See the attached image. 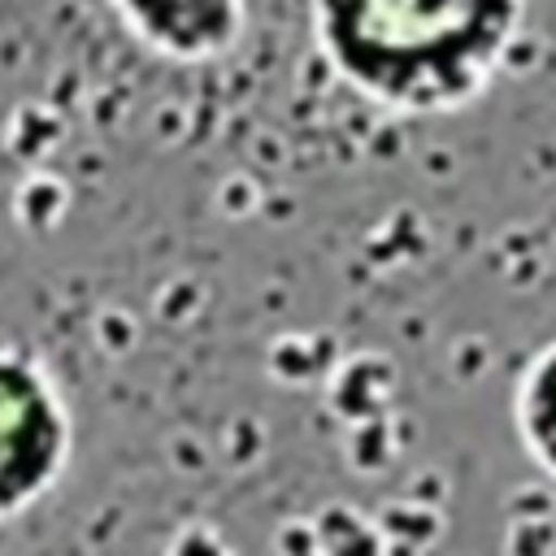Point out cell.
I'll list each match as a JSON object with an SVG mask.
<instances>
[{"label": "cell", "instance_id": "2", "mask_svg": "<svg viewBox=\"0 0 556 556\" xmlns=\"http://www.w3.org/2000/svg\"><path fill=\"white\" fill-rule=\"evenodd\" d=\"M74 456V417L48 365L0 343V526L43 504Z\"/></svg>", "mask_w": 556, "mask_h": 556}, {"label": "cell", "instance_id": "1", "mask_svg": "<svg viewBox=\"0 0 556 556\" xmlns=\"http://www.w3.org/2000/svg\"><path fill=\"white\" fill-rule=\"evenodd\" d=\"M526 0H308L321 61L391 113H452L504 70Z\"/></svg>", "mask_w": 556, "mask_h": 556}, {"label": "cell", "instance_id": "3", "mask_svg": "<svg viewBox=\"0 0 556 556\" xmlns=\"http://www.w3.org/2000/svg\"><path fill=\"white\" fill-rule=\"evenodd\" d=\"M109 9L139 48L178 65L230 52L248 22V0H109Z\"/></svg>", "mask_w": 556, "mask_h": 556}, {"label": "cell", "instance_id": "4", "mask_svg": "<svg viewBox=\"0 0 556 556\" xmlns=\"http://www.w3.org/2000/svg\"><path fill=\"white\" fill-rule=\"evenodd\" d=\"M517 434L526 452L556 473V343H547L517 387Z\"/></svg>", "mask_w": 556, "mask_h": 556}]
</instances>
